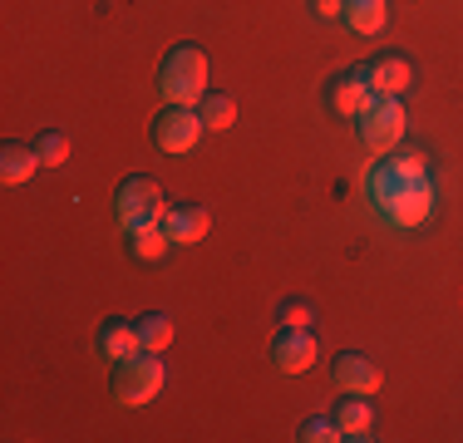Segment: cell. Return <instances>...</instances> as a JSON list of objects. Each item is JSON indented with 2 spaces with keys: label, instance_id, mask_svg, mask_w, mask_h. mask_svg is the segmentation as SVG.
<instances>
[{
  "label": "cell",
  "instance_id": "5",
  "mask_svg": "<svg viewBox=\"0 0 463 443\" xmlns=\"http://www.w3.org/2000/svg\"><path fill=\"white\" fill-rule=\"evenodd\" d=\"M168 207L173 203H163V193H158V183H153V177L134 173V177H124V183H118L114 212H118V222H124V231L143 227V222H163V217H168Z\"/></svg>",
  "mask_w": 463,
  "mask_h": 443
},
{
  "label": "cell",
  "instance_id": "6",
  "mask_svg": "<svg viewBox=\"0 0 463 443\" xmlns=\"http://www.w3.org/2000/svg\"><path fill=\"white\" fill-rule=\"evenodd\" d=\"M203 133H207V124L193 104H168L153 118V143H158L163 153H193Z\"/></svg>",
  "mask_w": 463,
  "mask_h": 443
},
{
  "label": "cell",
  "instance_id": "10",
  "mask_svg": "<svg viewBox=\"0 0 463 443\" xmlns=\"http://www.w3.org/2000/svg\"><path fill=\"white\" fill-rule=\"evenodd\" d=\"M365 70H370V84H374V94H390V99H400L404 89L414 84V64L404 60V54H380V60H370Z\"/></svg>",
  "mask_w": 463,
  "mask_h": 443
},
{
  "label": "cell",
  "instance_id": "16",
  "mask_svg": "<svg viewBox=\"0 0 463 443\" xmlns=\"http://www.w3.org/2000/svg\"><path fill=\"white\" fill-rule=\"evenodd\" d=\"M335 424H340V434H345V438H370V429H374L370 399H365V394L345 399V404H340V414H335Z\"/></svg>",
  "mask_w": 463,
  "mask_h": 443
},
{
  "label": "cell",
  "instance_id": "21",
  "mask_svg": "<svg viewBox=\"0 0 463 443\" xmlns=\"http://www.w3.org/2000/svg\"><path fill=\"white\" fill-rule=\"evenodd\" d=\"M281 325L286 330H311L316 325V306L311 301H286L281 306Z\"/></svg>",
  "mask_w": 463,
  "mask_h": 443
},
{
  "label": "cell",
  "instance_id": "22",
  "mask_svg": "<svg viewBox=\"0 0 463 443\" xmlns=\"http://www.w3.org/2000/svg\"><path fill=\"white\" fill-rule=\"evenodd\" d=\"M321 20H345V0H311Z\"/></svg>",
  "mask_w": 463,
  "mask_h": 443
},
{
  "label": "cell",
  "instance_id": "12",
  "mask_svg": "<svg viewBox=\"0 0 463 443\" xmlns=\"http://www.w3.org/2000/svg\"><path fill=\"white\" fill-rule=\"evenodd\" d=\"M207 227H213V217H207V207H168V217H163V231H168L178 247H193V241L207 237Z\"/></svg>",
  "mask_w": 463,
  "mask_h": 443
},
{
  "label": "cell",
  "instance_id": "18",
  "mask_svg": "<svg viewBox=\"0 0 463 443\" xmlns=\"http://www.w3.org/2000/svg\"><path fill=\"white\" fill-rule=\"evenodd\" d=\"M138 335H143V350H168L173 345V320L163 316V310H148V316L138 320Z\"/></svg>",
  "mask_w": 463,
  "mask_h": 443
},
{
  "label": "cell",
  "instance_id": "19",
  "mask_svg": "<svg viewBox=\"0 0 463 443\" xmlns=\"http://www.w3.org/2000/svg\"><path fill=\"white\" fill-rule=\"evenodd\" d=\"M35 148H40V163H45V168H60V163L70 158V138H64V133H54V128L40 133Z\"/></svg>",
  "mask_w": 463,
  "mask_h": 443
},
{
  "label": "cell",
  "instance_id": "9",
  "mask_svg": "<svg viewBox=\"0 0 463 443\" xmlns=\"http://www.w3.org/2000/svg\"><path fill=\"white\" fill-rule=\"evenodd\" d=\"M330 380H335V390H345V394H374L380 390V364L370 360V354H340L335 364H330Z\"/></svg>",
  "mask_w": 463,
  "mask_h": 443
},
{
  "label": "cell",
  "instance_id": "1",
  "mask_svg": "<svg viewBox=\"0 0 463 443\" xmlns=\"http://www.w3.org/2000/svg\"><path fill=\"white\" fill-rule=\"evenodd\" d=\"M370 203L390 227H424L439 207V183L434 168H429L424 148H394L380 153V163L370 168Z\"/></svg>",
  "mask_w": 463,
  "mask_h": 443
},
{
  "label": "cell",
  "instance_id": "15",
  "mask_svg": "<svg viewBox=\"0 0 463 443\" xmlns=\"http://www.w3.org/2000/svg\"><path fill=\"white\" fill-rule=\"evenodd\" d=\"M173 247V237L163 231V222H143V227L128 231V251H134L138 261H163Z\"/></svg>",
  "mask_w": 463,
  "mask_h": 443
},
{
  "label": "cell",
  "instance_id": "13",
  "mask_svg": "<svg viewBox=\"0 0 463 443\" xmlns=\"http://www.w3.org/2000/svg\"><path fill=\"white\" fill-rule=\"evenodd\" d=\"M35 168H45V163H40V148H30V143H5V148H0V183L5 187L30 183Z\"/></svg>",
  "mask_w": 463,
  "mask_h": 443
},
{
  "label": "cell",
  "instance_id": "3",
  "mask_svg": "<svg viewBox=\"0 0 463 443\" xmlns=\"http://www.w3.org/2000/svg\"><path fill=\"white\" fill-rule=\"evenodd\" d=\"M163 380H168V370H163L158 350H143V354H134V360L118 364V374H114V399H118V404H128V409L153 404V399L163 394Z\"/></svg>",
  "mask_w": 463,
  "mask_h": 443
},
{
  "label": "cell",
  "instance_id": "7",
  "mask_svg": "<svg viewBox=\"0 0 463 443\" xmlns=\"http://www.w3.org/2000/svg\"><path fill=\"white\" fill-rule=\"evenodd\" d=\"M374 84H370V70L365 64H355V70L335 74V84H330V108H335L340 118H360L365 108L374 104Z\"/></svg>",
  "mask_w": 463,
  "mask_h": 443
},
{
  "label": "cell",
  "instance_id": "14",
  "mask_svg": "<svg viewBox=\"0 0 463 443\" xmlns=\"http://www.w3.org/2000/svg\"><path fill=\"white\" fill-rule=\"evenodd\" d=\"M390 20V0H345V25L355 35H380Z\"/></svg>",
  "mask_w": 463,
  "mask_h": 443
},
{
  "label": "cell",
  "instance_id": "2",
  "mask_svg": "<svg viewBox=\"0 0 463 443\" xmlns=\"http://www.w3.org/2000/svg\"><path fill=\"white\" fill-rule=\"evenodd\" d=\"M158 89L168 104H203L207 94V54L197 44H173L158 70Z\"/></svg>",
  "mask_w": 463,
  "mask_h": 443
},
{
  "label": "cell",
  "instance_id": "8",
  "mask_svg": "<svg viewBox=\"0 0 463 443\" xmlns=\"http://www.w3.org/2000/svg\"><path fill=\"white\" fill-rule=\"evenodd\" d=\"M316 360H321V345H316L311 330H286L277 335V345H271V364H277L281 374H306L316 370Z\"/></svg>",
  "mask_w": 463,
  "mask_h": 443
},
{
  "label": "cell",
  "instance_id": "20",
  "mask_svg": "<svg viewBox=\"0 0 463 443\" xmlns=\"http://www.w3.org/2000/svg\"><path fill=\"white\" fill-rule=\"evenodd\" d=\"M296 438H301V443H335V438H345V434H340L335 419H306V424L296 429Z\"/></svg>",
  "mask_w": 463,
  "mask_h": 443
},
{
  "label": "cell",
  "instance_id": "4",
  "mask_svg": "<svg viewBox=\"0 0 463 443\" xmlns=\"http://www.w3.org/2000/svg\"><path fill=\"white\" fill-rule=\"evenodd\" d=\"M404 128H410V114H404V104L390 94H380L365 114H360V143H365L370 153H394L404 143Z\"/></svg>",
  "mask_w": 463,
  "mask_h": 443
},
{
  "label": "cell",
  "instance_id": "17",
  "mask_svg": "<svg viewBox=\"0 0 463 443\" xmlns=\"http://www.w3.org/2000/svg\"><path fill=\"white\" fill-rule=\"evenodd\" d=\"M197 114H203V124L213 128V133H222V128L237 124V99H232V94H203Z\"/></svg>",
  "mask_w": 463,
  "mask_h": 443
},
{
  "label": "cell",
  "instance_id": "11",
  "mask_svg": "<svg viewBox=\"0 0 463 443\" xmlns=\"http://www.w3.org/2000/svg\"><path fill=\"white\" fill-rule=\"evenodd\" d=\"M99 354H104L109 364H124L143 354V335L138 325H128V320H109V325H99Z\"/></svg>",
  "mask_w": 463,
  "mask_h": 443
}]
</instances>
